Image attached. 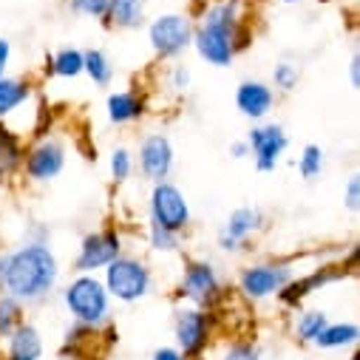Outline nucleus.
Segmentation results:
<instances>
[{
	"label": "nucleus",
	"instance_id": "393cba45",
	"mask_svg": "<svg viewBox=\"0 0 360 360\" xmlns=\"http://www.w3.org/2000/svg\"><path fill=\"white\" fill-rule=\"evenodd\" d=\"M329 323V315L323 309H298L295 312V338L301 343H315V338L321 335V329Z\"/></svg>",
	"mask_w": 360,
	"mask_h": 360
},
{
	"label": "nucleus",
	"instance_id": "ea45409f",
	"mask_svg": "<svg viewBox=\"0 0 360 360\" xmlns=\"http://www.w3.org/2000/svg\"><path fill=\"white\" fill-rule=\"evenodd\" d=\"M227 4H236V6H244V9H247V6L252 4V0H227Z\"/></svg>",
	"mask_w": 360,
	"mask_h": 360
},
{
	"label": "nucleus",
	"instance_id": "f704fd0d",
	"mask_svg": "<svg viewBox=\"0 0 360 360\" xmlns=\"http://www.w3.org/2000/svg\"><path fill=\"white\" fill-rule=\"evenodd\" d=\"M26 241H40V244H51V230L43 221H32L26 230Z\"/></svg>",
	"mask_w": 360,
	"mask_h": 360
},
{
	"label": "nucleus",
	"instance_id": "72a5a7b5",
	"mask_svg": "<svg viewBox=\"0 0 360 360\" xmlns=\"http://www.w3.org/2000/svg\"><path fill=\"white\" fill-rule=\"evenodd\" d=\"M343 205L349 213H357L360 210V176L352 173L346 179V185H343Z\"/></svg>",
	"mask_w": 360,
	"mask_h": 360
},
{
	"label": "nucleus",
	"instance_id": "f257e3e1",
	"mask_svg": "<svg viewBox=\"0 0 360 360\" xmlns=\"http://www.w3.org/2000/svg\"><path fill=\"white\" fill-rule=\"evenodd\" d=\"M252 23L247 9L227 0H205L202 15L193 18V43L191 51L213 68H230L238 54L252 46Z\"/></svg>",
	"mask_w": 360,
	"mask_h": 360
},
{
	"label": "nucleus",
	"instance_id": "c756f323",
	"mask_svg": "<svg viewBox=\"0 0 360 360\" xmlns=\"http://www.w3.org/2000/svg\"><path fill=\"white\" fill-rule=\"evenodd\" d=\"M23 304L6 292H0V343H6V338L26 321L23 318Z\"/></svg>",
	"mask_w": 360,
	"mask_h": 360
},
{
	"label": "nucleus",
	"instance_id": "9d476101",
	"mask_svg": "<svg viewBox=\"0 0 360 360\" xmlns=\"http://www.w3.org/2000/svg\"><path fill=\"white\" fill-rule=\"evenodd\" d=\"M125 252V236L117 224H105L97 230H88L74 255V273H88V276H100L103 269Z\"/></svg>",
	"mask_w": 360,
	"mask_h": 360
},
{
	"label": "nucleus",
	"instance_id": "79ce46f5",
	"mask_svg": "<svg viewBox=\"0 0 360 360\" xmlns=\"http://www.w3.org/2000/svg\"><path fill=\"white\" fill-rule=\"evenodd\" d=\"M281 4H298V0H281Z\"/></svg>",
	"mask_w": 360,
	"mask_h": 360
},
{
	"label": "nucleus",
	"instance_id": "f3484780",
	"mask_svg": "<svg viewBox=\"0 0 360 360\" xmlns=\"http://www.w3.org/2000/svg\"><path fill=\"white\" fill-rule=\"evenodd\" d=\"M148 117V97L136 88H117L105 97V120L114 128L139 125Z\"/></svg>",
	"mask_w": 360,
	"mask_h": 360
},
{
	"label": "nucleus",
	"instance_id": "5701e85b",
	"mask_svg": "<svg viewBox=\"0 0 360 360\" xmlns=\"http://www.w3.org/2000/svg\"><path fill=\"white\" fill-rule=\"evenodd\" d=\"M46 77L51 79H79L82 77V49L77 46H63L46 60Z\"/></svg>",
	"mask_w": 360,
	"mask_h": 360
},
{
	"label": "nucleus",
	"instance_id": "a211bd4d",
	"mask_svg": "<svg viewBox=\"0 0 360 360\" xmlns=\"http://www.w3.org/2000/svg\"><path fill=\"white\" fill-rule=\"evenodd\" d=\"M37 94V85L29 77H18V74H6L0 77V122H9L12 117H18Z\"/></svg>",
	"mask_w": 360,
	"mask_h": 360
},
{
	"label": "nucleus",
	"instance_id": "1a4fd4ad",
	"mask_svg": "<svg viewBox=\"0 0 360 360\" xmlns=\"http://www.w3.org/2000/svg\"><path fill=\"white\" fill-rule=\"evenodd\" d=\"M68 165V142L60 134H40L26 145L20 176L32 185H49L57 176H63Z\"/></svg>",
	"mask_w": 360,
	"mask_h": 360
},
{
	"label": "nucleus",
	"instance_id": "cd10ccee",
	"mask_svg": "<svg viewBox=\"0 0 360 360\" xmlns=\"http://www.w3.org/2000/svg\"><path fill=\"white\" fill-rule=\"evenodd\" d=\"M295 167H298L301 179H307V182H315V179L323 173V167H326V150L321 145H315V142H307L301 148V153H298Z\"/></svg>",
	"mask_w": 360,
	"mask_h": 360
},
{
	"label": "nucleus",
	"instance_id": "2eb2a0df",
	"mask_svg": "<svg viewBox=\"0 0 360 360\" xmlns=\"http://www.w3.org/2000/svg\"><path fill=\"white\" fill-rule=\"evenodd\" d=\"M233 103H236V111L255 125V122H266L269 120V114H273L276 105H278V94L273 91V85H269L266 79L247 77V79H241L236 85Z\"/></svg>",
	"mask_w": 360,
	"mask_h": 360
},
{
	"label": "nucleus",
	"instance_id": "b1692460",
	"mask_svg": "<svg viewBox=\"0 0 360 360\" xmlns=\"http://www.w3.org/2000/svg\"><path fill=\"white\" fill-rule=\"evenodd\" d=\"M357 338H360V329H357V323H352V321H338V323H326L323 329H321V335L315 338V346L318 349H326V352H338V349H352L354 343H357Z\"/></svg>",
	"mask_w": 360,
	"mask_h": 360
},
{
	"label": "nucleus",
	"instance_id": "58836bf2",
	"mask_svg": "<svg viewBox=\"0 0 360 360\" xmlns=\"http://www.w3.org/2000/svg\"><path fill=\"white\" fill-rule=\"evenodd\" d=\"M230 156L238 159V162H241V159H250V148H247V142H244V139H236V142L230 145Z\"/></svg>",
	"mask_w": 360,
	"mask_h": 360
},
{
	"label": "nucleus",
	"instance_id": "6e6552de",
	"mask_svg": "<svg viewBox=\"0 0 360 360\" xmlns=\"http://www.w3.org/2000/svg\"><path fill=\"white\" fill-rule=\"evenodd\" d=\"M148 224H156L176 236H185L193 224V210L185 191L170 179L150 185L148 191Z\"/></svg>",
	"mask_w": 360,
	"mask_h": 360
},
{
	"label": "nucleus",
	"instance_id": "4be33fe9",
	"mask_svg": "<svg viewBox=\"0 0 360 360\" xmlns=\"http://www.w3.org/2000/svg\"><path fill=\"white\" fill-rule=\"evenodd\" d=\"M82 77H88V82L94 88H111L117 68H114V60L108 57V51L82 49Z\"/></svg>",
	"mask_w": 360,
	"mask_h": 360
},
{
	"label": "nucleus",
	"instance_id": "dca6fc26",
	"mask_svg": "<svg viewBox=\"0 0 360 360\" xmlns=\"http://www.w3.org/2000/svg\"><path fill=\"white\" fill-rule=\"evenodd\" d=\"M354 269L349 266V264H326V266H318V269H312L309 276H295L281 292H278V301L284 304V307H301L312 292H318L321 287H326V284H332V281H340V278H346V276H352Z\"/></svg>",
	"mask_w": 360,
	"mask_h": 360
},
{
	"label": "nucleus",
	"instance_id": "0eeeda50",
	"mask_svg": "<svg viewBox=\"0 0 360 360\" xmlns=\"http://www.w3.org/2000/svg\"><path fill=\"white\" fill-rule=\"evenodd\" d=\"M295 278V264L287 258H264V261H250L238 269L236 290L244 301H266L278 298V292Z\"/></svg>",
	"mask_w": 360,
	"mask_h": 360
},
{
	"label": "nucleus",
	"instance_id": "7ed1b4c3",
	"mask_svg": "<svg viewBox=\"0 0 360 360\" xmlns=\"http://www.w3.org/2000/svg\"><path fill=\"white\" fill-rule=\"evenodd\" d=\"M63 307L79 326L100 329L111 323V295L100 276L74 273L63 287Z\"/></svg>",
	"mask_w": 360,
	"mask_h": 360
},
{
	"label": "nucleus",
	"instance_id": "2f4dec72",
	"mask_svg": "<svg viewBox=\"0 0 360 360\" xmlns=\"http://www.w3.org/2000/svg\"><path fill=\"white\" fill-rule=\"evenodd\" d=\"M65 6L77 18H91V20H105L108 12V0H65Z\"/></svg>",
	"mask_w": 360,
	"mask_h": 360
},
{
	"label": "nucleus",
	"instance_id": "39448f33",
	"mask_svg": "<svg viewBox=\"0 0 360 360\" xmlns=\"http://www.w3.org/2000/svg\"><path fill=\"white\" fill-rule=\"evenodd\" d=\"M150 54L159 63H176L191 51L193 43V15L188 12H159L145 23Z\"/></svg>",
	"mask_w": 360,
	"mask_h": 360
},
{
	"label": "nucleus",
	"instance_id": "7c9ffc66",
	"mask_svg": "<svg viewBox=\"0 0 360 360\" xmlns=\"http://www.w3.org/2000/svg\"><path fill=\"white\" fill-rule=\"evenodd\" d=\"M165 82H167V88H170L173 94H188L191 85H193V71H191V65L182 63V60L170 63L167 71H165Z\"/></svg>",
	"mask_w": 360,
	"mask_h": 360
},
{
	"label": "nucleus",
	"instance_id": "ddd939ff",
	"mask_svg": "<svg viewBox=\"0 0 360 360\" xmlns=\"http://www.w3.org/2000/svg\"><path fill=\"white\" fill-rule=\"evenodd\" d=\"M134 162H136V170L145 182L156 185V182H165V179L173 176V167H176V148H173V139L162 131H150L139 139L136 150H134Z\"/></svg>",
	"mask_w": 360,
	"mask_h": 360
},
{
	"label": "nucleus",
	"instance_id": "e433bc0d",
	"mask_svg": "<svg viewBox=\"0 0 360 360\" xmlns=\"http://www.w3.org/2000/svg\"><path fill=\"white\" fill-rule=\"evenodd\" d=\"M150 360H188L182 352H179L176 346H159L156 352H153V357Z\"/></svg>",
	"mask_w": 360,
	"mask_h": 360
},
{
	"label": "nucleus",
	"instance_id": "4c0bfd02",
	"mask_svg": "<svg viewBox=\"0 0 360 360\" xmlns=\"http://www.w3.org/2000/svg\"><path fill=\"white\" fill-rule=\"evenodd\" d=\"M349 82H352V88H360V54H357V49L349 57Z\"/></svg>",
	"mask_w": 360,
	"mask_h": 360
},
{
	"label": "nucleus",
	"instance_id": "a19ab883",
	"mask_svg": "<svg viewBox=\"0 0 360 360\" xmlns=\"http://www.w3.org/2000/svg\"><path fill=\"white\" fill-rule=\"evenodd\" d=\"M6 179H9L6 176V167H4V162H0V182H6Z\"/></svg>",
	"mask_w": 360,
	"mask_h": 360
},
{
	"label": "nucleus",
	"instance_id": "423d86ee",
	"mask_svg": "<svg viewBox=\"0 0 360 360\" xmlns=\"http://www.w3.org/2000/svg\"><path fill=\"white\" fill-rule=\"evenodd\" d=\"M179 298L191 307L213 312L227 298V284L219 266L207 258H185L182 276H179Z\"/></svg>",
	"mask_w": 360,
	"mask_h": 360
},
{
	"label": "nucleus",
	"instance_id": "f03ea898",
	"mask_svg": "<svg viewBox=\"0 0 360 360\" xmlns=\"http://www.w3.org/2000/svg\"><path fill=\"white\" fill-rule=\"evenodd\" d=\"M63 266L51 244L23 241L12 250H0V292L26 304L46 301L60 287Z\"/></svg>",
	"mask_w": 360,
	"mask_h": 360
},
{
	"label": "nucleus",
	"instance_id": "c9c22d12",
	"mask_svg": "<svg viewBox=\"0 0 360 360\" xmlns=\"http://www.w3.org/2000/svg\"><path fill=\"white\" fill-rule=\"evenodd\" d=\"M12 40L9 37H0V77H6L9 74V65H12Z\"/></svg>",
	"mask_w": 360,
	"mask_h": 360
},
{
	"label": "nucleus",
	"instance_id": "20e7f679",
	"mask_svg": "<svg viewBox=\"0 0 360 360\" xmlns=\"http://www.w3.org/2000/svg\"><path fill=\"white\" fill-rule=\"evenodd\" d=\"M100 278H103L111 301H120V304H139L153 290L150 264L134 252H122L120 258H114L100 273Z\"/></svg>",
	"mask_w": 360,
	"mask_h": 360
},
{
	"label": "nucleus",
	"instance_id": "f8f14e48",
	"mask_svg": "<svg viewBox=\"0 0 360 360\" xmlns=\"http://www.w3.org/2000/svg\"><path fill=\"white\" fill-rule=\"evenodd\" d=\"M244 142L250 148V159H252V165H255L258 173H273L281 165L284 153L290 150V134H287V128L278 125V122H269V120L266 122H255L247 131Z\"/></svg>",
	"mask_w": 360,
	"mask_h": 360
},
{
	"label": "nucleus",
	"instance_id": "c85d7f7f",
	"mask_svg": "<svg viewBox=\"0 0 360 360\" xmlns=\"http://www.w3.org/2000/svg\"><path fill=\"white\" fill-rule=\"evenodd\" d=\"M182 238L185 236H176V233L162 230L156 224H148L145 227V244L150 247V252H159V255H176V252H182Z\"/></svg>",
	"mask_w": 360,
	"mask_h": 360
},
{
	"label": "nucleus",
	"instance_id": "473e14b6",
	"mask_svg": "<svg viewBox=\"0 0 360 360\" xmlns=\"http://www.w3.org/2000/svg\"><path fill=\"white\" fill-rule=\"evenodd\" d=\"M219 360H261V349L252 340H233L224 346Z\"/></svg>",
	"mask_w": 360,
	"mask_h": 360
},
{
	"label": "nucleus",
	"instance_id": "aec40b11",
	"mask_svg": "<svg viewBox=\"0 0 360 360\" xmlns=\"http://www.w3.org/2000/svg\"><path fill=\"white\" fill-rule=\"evenodd\" d=\"M43 357V335L32 323H20L9 338H6V352L4 360H40Z\"/></svg>",
	"mask_w": 360,
	"mask_h": 360
},
{
	"label": "nucleus",
	"instance_id": "6ab92c4d",
	"mask_svg": "<svg viewBox=\"0 0 360 360\" xmlns=\"http://www.w3.org/2000/svg\"><path fill=\"white\" fill-rule=\"evenodd\" d=\"M150 0H108L105 26L114 32H139L148 23Z\"/></svg>",
	"mask_w": 360,
	"mask_h": 360
},
{
	"label": "nucleus",
	"instance_id": "412c9836",
	"mask_svg": "<svg viewBox=\"0 0 360 360\" xmlns=\"http://www.w3.org/2000/svg\"><path fill=\"white\" fill-rule=\"evenodd\" d=\"M23 156H26V139H23V134L15 131L9 122H0V162H4L9 179L20 176Z\"/></svg>",
	"mask_w": 360,
	"mask_h": 360
},
{
	"label": "nucleus",
	"instance_id": "a878e982",
	"mask_svg": "<svg viewBox=\"0 0 360 360\" xmlns=\"http://www.w3.org/2000/svg\"><path fill=\"white\" fill-rule=\"evenodd\" d=\"M108 173L114 185H125L131 182V176L136 173V162H134V150L128 145H117L108 153Z\"/></svg>",
	"mask_w": 360,
	"mask_h": 360
},
{
	"label": "nucleus",
	"instance_id": "bb28decb",
	"mask_svg": "<svg viewBox=\"0 0 360 360\" xmlns=\"http://www.w3.org/2000/svg\"><path fill=\"white\" fill-rule=\"evenodd\" d=\"M301 82V65L295 60H278L269 74V85L276 94H292Z\"/></svg>",
	"mask_w": 360,
	"mask_h": 360
},
{
	"label": "nucleus",
	"instance_id": "4468645a",
	"mask_svg": "<svg viewBox=\"0 0 360 360\" xmlns=\"http://www.w3.org/2000/svg\"><path fill=\"white\" fill-rule=\"evenodd\" d=\"M266 227V213L261 207L252 205H241L236 210H230V216L224 219V224L216 233V247L221 252H244L250 250V244L255 241V236Z\"/></svg>",
	"mask_w": 360,
	"mask_h": 360
},
{
	"label": "nucleus",
	"instance_id": "9b49d317",
	"mask_svg": "<svg viewBox=\"0 0 360 360\" xmlns=\"http://www.w3.org/2000/svg\"><path fill=\"white\" fill-rule=\"evenodd\" d=\"M213 323L216 315L191 304H179L173 309V338H176V349L182 352L188 360H196L207 352L210 340H213Z\"/></svg>",
	"mask_w": 360,
	"mask_h": 360
}]
</instances>
